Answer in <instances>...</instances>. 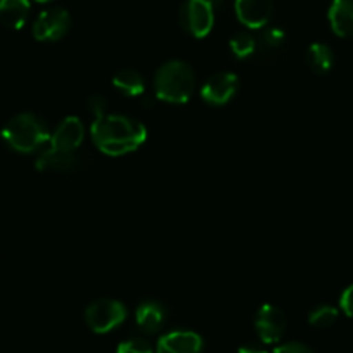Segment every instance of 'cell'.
<instances>
[{"instance_id":"obj_1","label":"cell","mask_w":353,"mask_h":353,"mask_svg":"<svg viewBox=\"0 0 353 353\" xmlns=\"http://www.w3.org/2000/svg\"><path fill=\"white\" fill-rule=\"evenodd\" d=\"M90 137L101 152L117 158L137 151L148 139V128L125 114L106 113L94 120Z\"/></svg>"},{"instance_id":"obj_2","label":"cell","mask_w":353,"mask_h":353,"mask_svg":"<svg viewBox=\"0 0 353 353\" xmlns=\"http://www.w3.org/2000/svg\"><path fill=\"white\" fill-rule=\"evenodd\" d=\"M6 144L16 152L30 154L49 145L50 132L46 121L33 113H19L2 130Z\"/></svg>"},{"instance_id":"obj_3","label":"cell","mask_w":353,"mask_h":353,"mask_svg":"<svg viewBox=\"0 0 353 353\" xmlns=\"http://www.w3.org/2000/svg\"><path fill=\"white\" fill-rule=\"evenodd\" d=\"M194 71L184 61H168L154 77V94L168 104H185L194 92Z\"/></svg>"},{"instance_id":"obj_4","label":"cell","mask_w":353,"mask_h":353,"mask_svg":"<svg viewBox=\"0 0 353 353\" xmlns=\"http://www.w3.org/2000/svg\"><path fill=\"white\" fill-rule=\"evenodd\" d=\"M127 319V307L118 300H97L85 310V322L88 329L97 334H106L114 331Z\"/></svg>"},{"instance_id":"obj_5","label":"cell","mask_w":353,"mask_h":353,"mask_svg":"<svg viewBox=\"0 0 353 353\" xmlns=\"http://www.w3.org/2000/svg\"><path fill=\"white\" fill-rule=\"evenodd\" d=\"M179 21L189 35L205 39L215 25V8L206 0H185L179 11Z\"/></svg>"},{"instance_id":"obj_6","label":"cell","mask_w":353,"mask_h":353,"mask_svg":"<svg viewBox=\"0 0 353 353\" xmlns=\"http://www.w3.org/2000/svg\"><path fill=\"white\" fill-rule=\"evenodd\" d=\"M71 28V16L66 9H46L33 23V37L39 42H56L61 40Z\"/></svg>"},{"instance_id":"obj_7","label":"cell","mask_w":353,"mask_h":353,"mask_svg":"<svg viewBox=\"0 0 353 353\" xmlns=\"http://www.w3.org/2000/svg\"><path fill=\"white\" fill-rule=\"evenodd\" d=\"M254 331L265 345L279 343L286 332V317L283 310L270 303L261 305L254 315Z\"/></svg>"},{"instance_id":"obj_8","label":"cell","mask_w":353,"mask_h":353,"mask_svg":"<svg viewBox=\"0 0 353 353\" xmlns=\"http://www.w3.org/2000/svg\"><path fill=\"white\" fill-rule=\"evenodd\" d=\"M239 78L230 71H220L212 74L201 88V99L210 106H225L237 94Z\"/></svg>"},{"instance_id":"obj_9","label":"cell","mask_w":353,"mask_h":353,"mask_svg":"<svg viewBox=\"0 0 353 353\" xmlns=\"http://www.w3.org/2000/svg\"><path fill=\"white\" fill-rule=\"evenodd\" d=\"M236 16L250 30H263L274 14V0H236Z\"/></svg>"},{"instance_id":"obj_10","label":"cell","mask_w":353,"mask_h":353,"mask_svg":"<svg viewBox=\"0 0 353 353\" xmlns=\"http://www.w3.org/2000/svg\"><path fill=\"white\" fill-rule=\"evenodd\" d=\"M205 343L198 332L172 331L161 336L156 345V353H203Z\"/></svg>"},{"instance_id":"obj_11","label":"cell","mask_w":353,"mask_h":353,"mask_svg":"<svg viewBox=\"0 0 353 353\" xmlns=\"http://www.w3.org/2000/svg\"><path fill=\"white\" fill-rule=\"evenodd\" d=\"M83 137L85 128L81 121L77 117H66L57 125L54 134H50L49 148L57 149V151L74 152V149L83 142Z\"/></svg>"},{"instance_id":"obj_12","label":"cell","mask_w":353,"mask_h":353,"mask_svg":"<svg viewBox=\"0 0 353 353\" xmlns=\"http://www.w3.org/2000/svg\"><path fill=\"white\" fill-rule=\"evenodd\" d=\"M327 19L334 35L341 39L353 37V0H332Z\"/></svg>"},{"instance_id":"obj_13","label":"cell","mask_w":353,"mask_h":353,"mask_svg":"<svg viewBox=\"0 0 353 353\" xmlns=\"http://www.w3.org/2000/svg\"><path fill=\"white\" fill-rule=\"evenodd\" d=\"M30 0H0V23L9 30H21L28 21Z\"/></svg>"},{"instance_id":"obj_14","label":"cell","mask_w":353,"mask_h":353,"mask_svg":"<svg viewBox=\"0 0 353 353\" xmlns=\"http://www.w3.org/2000/svg\"><path fill=\"white\" fill-rule=\"evenodd\" d=\"M37 170H52V172H71L78 166V158L74 152H66V151H57L47 145L40 156L37 158L35 163Z\"/></svg>"},{"instance_id":"obj_15","label":"cell","mask_w":353,"mask_h":353,"mask_svg":"<svg viewBox=\"0 0 353 353\" xmlns=\"http://www.w3.org/2000/svg\"><path fill=\"white\" fill-rule=\"evenodd\" d=\"M135 322H137L141 331L154 334L161 329L163 322H165V308L156 301H144L135 310Z\"/></svg>"},{"instance_id":"obj_16","label":"cell","mask_w":353,"mask_h":353,"mask_svg":"<svg viewBox=\"0 0 353 353\" xmlns=\"http://www.w3.org/2000/svg\"><path fill=\"white\" fill-rule=\"evenodd\" d=\"M113 87L127 97H137L145 92V80L139 71L121 70L114 74Z\"/></svg>"},{"instance_id":"obj_17","label":"cell","mask_w":353,"mask_h":353,"mask_svg":"<svg viewBox=\"0 0 353 353\" xmlns=\"http://www.w3.org/2000/svg\"><path fill=\"white\" fill-rule=\"evenodd\" d=\"M307 59L308 68L317 74H325L331 71L332 64H334V54H332L331 47L325 43H312L307 49Z\"/></svg>"},{"instance_id":"obj_18","label":"cell","mask_w":353,"mask_h":353,"mask_svg":"<svg viewBox=\"0 0 353 353\" xmlns=\"http://www.w3.org/2000/svg\"><path fill=\"white\" fill-rule=\"evenodd\" d=\"M230 52L237 57V59H248L254 54L256 50L258 42L254 37H251L250 33H237L230 39L229 42Z\"/></svg>"},{"instance_id":"obj_19","label":"cell","mask_w":353,"mask_h":353,"mask_svg":"<svg viewBox=\"0 0 353 353\" xmlns=\"http://www.w3.org/2000/svg\"><path fill=\"white\" fill-rule=\"evenodd\" d=\"M338 308L331 307V305H322V307H317L315 310L310 312L308 322H310V325H315V327H329V325H332L338 321Z\"/></svg>"},{"instance_id":"obj_20","label":"cell","mask_w":353,"mask_h":353,"mask_svg":"<svg viewBox=\"0 0 353 353\" xmlns=\"http://www.w3.org/2000/svg\"><path fill=\"white\" fill-rule=\"evenodd\" d=\"M284 40H286V35H284V32L281 28H263V32H261L260 39H258L256 42L258 46H261L263 49L274 50L279 49L284 43Z\"/></svg>"},{"instance_id":"obj_21","label":"cell","mask_w":353,"mask_h":353,"mask_svg":"<svg viewBox=\"0 0 353 353\" xmlns=\"http://www.w3.org/2000/svg\"><path fill=\"white\" fill-rule=\"evenodd\" d=\"M151 343L145 338H130L127 341L120 343L117 348V353H154Z\"/></svg>"},{"instance_id":"obj_22","label":"cell","mask_w":353,"mask_h":353,"mask_svg":"<svg viewBox=\"0 0 353 353\" xmlns=\"http://www.w3.org/2000/svg\"><path fill=\"white\" fill-rule=\"evenodd\" d=\"M87 110L96 118L103 117V114H106L108 110V99L104 96H101V94H94V96H90L87 99Z\"/></svg>"},{"instance_id":"obj_23","label":"cell","mask_w":353,"mask_h":353,"mask_svg":"<svg viewBox=\"0 0 353 353\" xmlns=\"http://www.w3.org/2000/svg\"><path fill=\"white\" fill-rule=\"evenodd\" d=\"M339 308L343 310V314L353 319V284L346 288L339 296Z\"/></svg>"},{"instance_id":"obj_24","label":"cell","mask_w":353,"mask_h":353,"mask_svg":"<svg viewBox=\"0 0 353 353\" xmlns=\"http://www.w3.org/2000/svg\"><path fill=\"white\" fill-rule=\"evenodd\" d=\"M272 353H314V352H312V348H308L307 345H303V343L291 341V343H284V345L277 346Z\"/></svg>"},{"instance_id":"obj_25","label":"cell","mask_w":353,"mask_h":353,"mask_svg":"<svg viewBox=\"0 0 353 353\" xmlns=\"http://www.w3.org/2000/svg\"><path fill=\"white\" fill-rule=\"evenodd\" d=\"M237 353H269V352H267L263 346L254 345V343H248V345L241 346V348L237 350Z\"/></svg>"},{"instance_id":"obj_26","label":"cell","mask_w":353,"mask_h":353,"mask_svg":"<svg viewBox=\"0 0 353 353\" xmlns=\"http://www.w3.org/2000/svg\"><path fill=\"white\" fill-rule=\"evenodd\" d=\"M206 2H210V4L213 6V8H220V6L225 2V0H206Z\"/></svg>"},{"instance_id":"obj_27","label":"cell","mask_w":353,"mask_h":353,"mask_svg":"<svg viewBox=\"0 0 353 353\" xmlns=\"http://www.w3.org/2000/svg\"><path fill=\"white\" fill-rule=\"evenodd\" d=\"M35 2H39V4H47V2H52V0H35Z\"/></svg>"}]
</instances>
